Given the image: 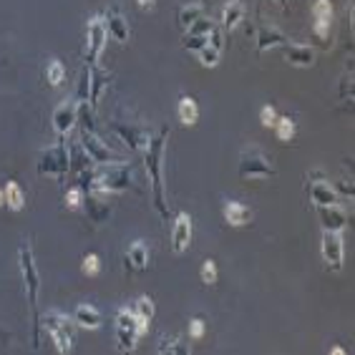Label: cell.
<instances>
[{
    "mask_svg": "<svg viewBox=\"0 0 355 355\" xmlns=\"http://www.w3.org/2000/svg\"><path fill=\"white\" fill-rule=\"evenodd\" d=\"M169 139V129H162V131L151 136L147 151H144V164H147V174L149 182H151V197H154V207L159 212V217L166 219L169 215V207H166V200H164V179H162V162H164V144Z\"/></svg>",
    "mask_w": 355,
    "mask_h": 355,
    "instance_id": "obj_1",
    "label": "cell"
},
{
    "mask_svg": "<svg viewBox=\"0 0 355 355\" xmlns=\"http://www.w3.org/2000/svg\"><path fill=\"white\" fill-rule=\"evenodd\" d=\"M18 262H21L23 285H25V295H28V308H30V315H33V345L38 348V343H41V315H38L41 272H38L36 257H33V250H30L28 242L21 244V250H18Z\"/></svg>",
    "mask_w": 355,
    "mask_h": 355,
    "instance_id": "obj_2",
    "label": "cell"
},
{
    "mask_svg": "<svg viewBox=\"0 0 355 355\" xmlns=\"http://www.w3.org/2000/svg\"><path fill=\"white\" fill-rule=\"evenodd\" d=\"M131 164L116 162V164H96L94 184L91 192L98 194H118L131 186Z\"/></svg>",
    "mask_w": 355,
    "mask_h": 355,
    "instance_id": "obj_3",
    "label": "cell"
},
{
    "mask_svg": "<svg viewBox=\"0 0 355 355\" xmlns=\"http://www.w3.org/2000/svg\"><path fill=\"white\" fill-rule=\"evenodd\" d=\"M68 171H71V156H68V147L63 141H58V144H53V147L41 151V159H38V174L63 179Z\"/></svg>",
    "mask_w": 355,
    "mask_h": 355,
    "instance_id": "obj_4",
    "label": "cell"
},
{
    "mask_svg": "<svg viewBox=\"0 0 355 355\" xmlns=\"http://www.w3.org/2000/svg\"><path fill=\"white\" fill-rule=\"evenodd\" d=\"M237 171H239V177L242 179H267V177H275V164L267 159L259 149L255 147H247L242 151V156H239V166H237Z\"/></svg>",
    "mask_w": 355,
    "mask_h": 355,
    "instance_id": "obj_5",
    "label": "cell"
},
{
    "mask_svg": "<svg viewBox=\"0 0 355 355\" xmlns=\"http://www.w3.org/2000/svg\"><path fill=\"white\" fill-rule=\"evenodd\" d=\"M45 325V333L51 335L53 343H56V348H58V353H71V348H74V341H71V318L68 315H63V312H45L43 318H41V327Z\"/></svg>",
    "mask_w": 355,
    "mask_h": 355,
    "instance_id": "obj_6",
    "label": "cell"
},
{
    "mask_svg": "<svg viewBox=\"0 0 355 355\" xmlns=\"http://www.w3.org/2000/svg\"><path fill=\"white\" fill-rule=\"evenodd\" d=\"M106 38H109V30H106V21L101 15H94L89 23H86V63L89 66H96L101 53L106 48Z\"/></svg>",
    "mask_w": 355,
    "mask_h": 355,
    "instance_id": "obj_7",
    "label": "cell"
},
{
    "mask_svg": "<svg viewBox=\"0 0 355 355\" xmlns=\"http://www.w3.org/2000/svg\"><path fill=\"white\" fill-rule=\"evenodd\" d=\"M136 341H139V323L133 318L131 310H121L116 312V343H118V350H129L131 353L136 348Z\"/></svg>",
    "mask_w": 355,
    "mask_h": 355,
    "instance_id": "obj_8",
    "label": "cell"
},
{
    "mask_svg": "<svg viewBox=\"0 0 355 355\" xmlns=\"http://www.w3.org/2000/svg\"><path fill=\"white\" fill-rule=\"evenodd\" d=\"M320 255L325 267H330L333 272L343 270V232L323 230V239H320Z\"/></svg>",
    "mask_w": 355,
    "mask_h": 355,
    "instance_id": "obj_9",
    "label": "cell"
},
{
    "mask_svg": "<svg viewBox=\"0 0 355 355\" xmlns=\"http://www.w3.org/2000/svg\"><path fill=\"white\" fill-rule=\"evenodd\" d=\"M111 129L131 151H147L149 141H151L149 129H144V126H133V124H118V121H114Z\"/></svg>",
    "mask_w": 355,
    "mask_h": 355,
    "instance_id": "obj_10",
    "label": "cell"
},
{
    "mask_svg": "<svg viewBox=\"0 0 355 355\" xmlns=\"http://www.w3.org/2000/svg\"><path fill=\"white\" fill-rule=\"evenodd\" d=\"M81 147L83 151L89 154V159L94 164H116V162H124V159H118L116 154H114L111 149L106 147L104 141L98 139L94 131H83L81 133Z\"/></svg>",
    "mask_w": 355,
    "mask_h": 355,
    "instance_id": "obj_11",
    "label": "cell"
},
{
    "mask_svg": "<svg viewBox=\"0 0 355 355\" xmlns=\"http://www.w3.org/2000/svg\"><path fill=\"white\" fill-rule=\"evenodd\" d=\"M76 118H78V101H76V98H68V101H63V104L53 111L51 121H53L56 133H58V136H66L76 126Z\"/></svg>",
    "mask_w": 355,
    "mask_h": 355,
    "instance_id": "obj_12",
    "label": "cell"
},
{
    "mask_svg": "<svg viewBox=\"0 0 355 355\" xmlns=\"http://www.w3.org/2000/svg\"><path fill=\"white\" fill-rule=\"evenodd\" d=\"M104 197H106V194L83 192V204H81V207H86V215H89V219L94 224H101V222H106V219L111 217V207L106 204Z\"/></svg>",
    "mask_w": 355,
    "mask_h": 355,
    "instance_id": "obj_13",
    "label": "cell"
},
{
    "mask_svg": "<svg viewBox=\"0 0 355 355\" xmlns=\"http://www.w3.org/2000/svg\"><path fill=\"white\" fill-rule=\"evenodd\" d=\"M192 242V217L186 212H179L177 222H174V230H171V250L182 255V252L189 247Z\"/></svg>",
    "mask_w": 355,
    "mask_h": 355,
    "instance_id": "obj_14",
    "label": "cell"
},
{
    "mask_svg": "<svg viewBox=\"0 0 355 355\" xmlns=\"http://www.w3.org/2000/svg\"><path fill=\"white\" fill-rule=\"evenodd\" d=\"M290 38L282 33L280 28H275L270 23H262L257 28V53H265V51H272L277 45H288Z\"/></svg>",
    "mask_w": 355,
    "mask_h": 355,
    "instance_id": "obj_15",
    "label": "cell"
},
{
    "mask_svg": "<svg viewBox=\"0 0 355 355\" xmlns=\"http://www.w3.org/2000/svg\"><path fill=\"white\" fill-rule=\"evenodd\" d=\"M312 182L310 184V200L315 207H327V204H338V192H335L333 184H327L325 179H320V174L315 171L312 174Z\"/></svg>",
    "mask_w": 355,
    "mask_h": 355,
    "instance_id": "obj_16",
    "label": "cell"
},
{
    "mask_svg": "<svg viewBox=\"0 0 355 355\" xmlns=\"http://www.w3.org/2000/svg\"><path fill=\"white\" fill-rule=\"evenodd\" d=\"M318 217L323 222V230L343 232L348 227V215L343 212L338 204H327V207H318Z\"/></svg>",
    "mask_w": 355,
    "mask_h": 355,
    "instance_id": "obj_17",
    "label": "cell"
},
{
    "mask_svg": "<svg viewBox=\"0 0 355 355\" xmlns=\"http://www.w3.org/2000/svg\"><path fill=\"white\" fill-rule=\"evenodd\" d=\"M109 81H111V76L106 74V71H101V68H96V66H89V106L91 109H96L98 106L101 94L106 91Z\"/></svg>",
    "mask_w": 355,
    "mask_h": 355,
    "instance_id": "obj_18",
    "label": "cell"
},
{
    "mask_svg": "<svg viewBox=\"0 0 355 355\" xmlns=\"http://www.w3.org/2000/svg\"><path fill=\"white\" fill-rule=\"evenodd\" d=\"M285 61L295 68H310L315 63V51H312L310 45L288 43L285 45Z\"/></svg>",
    "mask_w": 355,
    "mask_h": 355,
    "instance_id": "obj_19",
    "label": "cell"
},
{
    "mask_svg": "<svg viewBox=\"0 0 355 355\" xmlns=\"http://www.w3.org/2000/svg\"><path fill=\"white\" fill-rule=\"evenodd\" d=\"M242 21H244V3L242 0H227V6L222 8V30L230 36Z\"/></svg>",
    "mask_w": 355,
    "mask_h": 355,
    "instance_id": "obj_20",
    "label": "cell"
},
{
    "mask_svg": "<svg viewBox=\"0 0 355 355\" xmlns=\"http://www.w3.org/2000/svg\"><path fill=\"white\" fill-rule=\"evenodd\" d=\"M129 310L133 312V318L139 323V335H144L149 330L151 318H154V303H151V297H139V300H133Z\"/></svg>",
    "mask_w": 355,
    "mask_h": 355,
    "instance_id": "obj_21",
    "label": "cell"
},
{
    "mask_svg": "<svg viewBox=\"0 0 355 355\" xmlns=\"http://www.w3.org/2000/svg\"><path fill=\"white\" fill-rule=\"evenodd\" d=\"M74 323L86 327V330H98L101 323H104V315H101L94 305H78L74 310Z\"/></svg>",
    "mask_w": 355,
    "mask_h": 355,
    "instance_id": "obj_22",
    "label": "cell"
},
{
    "mask_svg": "<svg viewBox=\"0 0 355 355\" xmlns=\"http://www.w3.org/2000/svg\"><path fill=\"white\" fill-rule=\"evenodd\" d=\"M104 21H106V30H109V33L116 38L118 43H126V41H129L131 30H129V23H126V18L118 13V10H109Z\"/></svg>",
    "mask_w": 355,
    "mask_h": 355,
    "instance_id": "obj_23",
    "label": "cell"
},
{
    "mask_svg": "<svg viewBox=\"0 0 355 355\" xmlns=\"http://www.w3.org/2000/svg\"><path fill=\"white\" fill-rule=\"evenodd\" d=\"M224 219H227V224H232V227H244V224L252 219V212L250 207H244L242 202H227L224 204Z\"/></svg>",
    "mask_w": 355,
    "mask_h": 355,
    "instance_id": "obj_24",
    "label": "cell"
},
{
    "mask_svg": "<svg viewBox=\"0 0 355 355\" xmlns=\"http://www.w3.org/2000/svg\"><path fill=\"white\" fill-rule=\"evenodd\" d=\"M126 259H129L131 270H147V265H149V244L141 242V239H136V242L129 247V252H126Z\"/></svg>",
    "mask_w": 355,
    "mask_h": 355,
    "instance_id": "obj_25",
    "label": "cell"
},
{
    "mask_svg": "<svg viewBox=\"0 0 355 355\" xmlns=\"http://www.w3.org/2000/svg\"><path fill=\"white\" fill-rule=\"evenodd\" d=\"M177 114H179V121L184 126H194L197 124V118H200V109H197V101L189 96L179 98V106H177Z\"/></svg>",
    "mask_w": 355,
    "mask_h": 355,
    "instance_id": "obj_26",
    "label": "cell"
},
{
    "mask_svg": "<svg viewBox=\"0 0 355 355\" xmlns=\"http://www.w3.org/2000/svg\"><path fill=\"white\" fill-rule=\"evenodd\" d=\"M156 353H171V355H189V345H184L182 338H159V345H156Z\"/></svg>",
    "mask_w": 355,
    "mask_h": 355,
    "instance_id": "obj_27",
    "label": "cell"
},
{
    "mask_svg": "<svg viewBox=\"0 0 355 355\" xmlns=\"http://www.w3.org/2000/svg\"><path fill=\"white\" fill-rule=\"evenodd\" d=\"M3 192H6V204L13 209V212H21V209L25 207V194H23V189L15 184V182H8Z\"/></svg>",
    "mask_w": 355,
    "mask_h": 355,
    "instance_id": "obj_28",
    "label": "cell"
},
{
    "mask_svg": "<svg viewBox=\"0 0 355 355\" xmlns=\"http://www.w3.org/2000/svg\"><path fill=\"white\" fill-rule=\"evenodd\" d=\"M68 156H71V169H74L76 174H78V171H83V169H89V166H94V162H91L89 154L83 151L81 144H76V147L68 149Z\"/></svg>",
    "mask_w": 355,
    "mask_h": 355,
    "instance_id": "obj_29",
    "label": "cell"
},
{
    "mask_svg": "<svg viewBox=\"0 0 355 355\" xmlns=\"http://www.w3.org/2000/svg\"><path fill=\"white\" fill-rule=\"evenodd\" d=\"M63 78H66V68H63V63H61L58 58L48 61V66H45V81L51 83V86H61Z\"/></svg>",
    "mask_w": 355,
    "mask_h": 355,
    "instance_id": "obj_30",
    "label": "cell"
},
{
    "mask_svg": "<svg viewBox=\"0 0 355 355\" xmlns=\"http://www.w3.org/2000/svg\"><path fill=\"white\" fill-rule=\"evenodd\" d=\"M204 15V6H182L179 8V23H182V28H189L197 18Z\"/></svg>",
    "mask_w": 355,
    "mask_h": 355,
    "instance_id": "obj_31",
    "label": "cell"
},
{
    "mask_svg": "<svg viewBox=\"0 0 355 355\" xmlns=\"http://www.w3.org/2000/svg\"><path fill=\"white\" fill-rule=\"evenodd\" d=\"M215 28H217L215 23L209 21V18H204V15H202V18H197V21H194L192 25H189V28H184V30H186L184 36H202V38H209V33H212Z\"/></svg>",
    "mask_w": 355,
    "mask_h": 355,
    "instance_id": "obj_32",
    "label": "cell"
},
{
    "mask_svg": "<svg viewBox=\"0 0 355 355\" xmlns=\"http://www.w3.org/2000/svg\"><path fill=\"white\" fill-rule=\"evenodd\" d=\"M219 56H222V51L219 48H215L212 43H207L204 48H200L197 51V58H200L202 66H207V68H215L217 63H219Z\"/></svg>",
    "mask_w": 355,
    "mask_h": 355,
    "instance_id": "obj_33",
    "label": "cell"
},
{
    "mask_svg": "<svg viewBox=\"0 0 355 355\" xmlns=\"http://www.w3.org/2000/svg\"><path fill=\"white\" fill-rule=\"evenodd\" d=\"M275 131H277V139L280 141H290L295 136V121L290 116H277V121H275Z\"/></svg>",
    "mask_w": 355,
    "mask_h": 355,
    "instance_id": "obj_34",
    "label": "cell"
},
{
    "mask_svg": "<svg viewBox=\"0 0 355 355\" xmlns=\"http://www.w3.org/2000/svg\"><path fill=\"white\" fill-rule=\"evenodd\" d=\"M312 18L315 21H333V6H330V0H315L312 3Z\"/></svg>",
    "mask_w": 355,
    "mask_h": 355,
    "instance_id": "obj_35",
    "label": "cell"
},
{
    "mask_svg": "<svg viewBox=\"0 0 355 355\" xmlns=\"http://www.w3.org/2000/svg\"><path fill=\"white\" fill-rule=\"evenodd\" d=\"M63 202H66L68 209H78L83 204V189L81 186H71L66 192V197H63Z\"/></svg>",
    "mask_w": 355,
    "mask_h": 355,
    "instance_id": "obj_36",
    "label": "cell"
},
{
    "mask_svg": "<svg viewBox=\"0 0 355 355\" xmlns=\"http://www.w3.org/2000/svg\"><path fill=\"white\" fill-rule=\"evenodd\" d=\"M217 277H219V272H217V265L212 262V259H207V262L202 265V280H204V285H215Z\"/></svg>",
    "mask_w": 355,
    "mask_h": 355,
    "instance_id": "obj_37",
    "label": "cell"
},
{
    "mask_svg": "<svg viewBox=\"0 0 355 355\" xmlns=\"http://www.w3.org/2000/svg\"><path fill=\"white\" fill-rule=\"evenodd\" d=\"M98 270H101V259H98V255H86V257H83V272L98 275Z\"/></svg>",
    "mask_w": 355,
    "mask_h": 355,
    "instance_id": "obj_38",
    "label": "cell"
},
{
    "mask_svg": "<svg viewBox=\"0 0 355 355\" xmlns=\"http://www.w3.org/2000/svg\"><path fill=\"white\" fill-rule=\"evenodd\" d=\"M207 43H209V38H202V36H184L186 51H192V53H197L200 48H204Z\"/></svg>",
    "mask_w": 355,
    "mask_h": 355,
    "instance_id": "obj_39",
    "label": "cell"
},
{
    "mask_svg": "<svg viewBox=\"0 0 355 355\" xmlns=\"http://www.w3.org/2000/svg\"><path fill=\"white\" fill-rule=\"evenodd\" d=\"M204 330H207V325H204L202 318H194L192 323H189V335H192L194 341H200L202 335H204Z\"/></svg>",
    "mask_w": 355,
    "mask_h": 355,
    "instance_id": "obj_40",
    "label": "cell"
},
{
    "mask_svg": "<svg viewBox=\"0 0 355 355\" xmlns=\"http://www.w3.org/2000/svg\"><path fill=\"white\" fill-rule=\"evenodd\" d=\"M259 121H262V126H275V121H277V111H275L272 106H265V109L259 111Z\"/></svg>",
    "mask_w": 355,
    "mask_h": 355,
    "instance_id": "obj_41",
    "label": "cell"
},
{
    "mask_svg": "<svg viewBox=\"0 0 355 355\" xmlns=\"http://www.w3.org/2000/svg\"><path fill=\"white\" fill-rule=\"evenodd\" d=\"M312 30H315V36L318 38H327V33H330V21H315Z\"/></svg>",
    "mask_w": 355,
    "mask_h": 355,
    "instance_id": "obj_42",
    "label": "cell"
},
{
    "mask_svg": "<svg viewBox=\"0 0 355 355\" xmlns=\"http://www.w3.org/2000/svg\"><path fill=\"white\" fill-rule=\"evenodd\" d=\"M338 189H341L343 194H348V197H353V184H350V182H341V184H338Z\"/></svg>",
    "mask_w": 355,
    "mask_h": 355,
    "instance_id": "obj_43",
    "label": "cell"
},
{
    "mask_svg": "<svg viewBox=\"0 0 355 355\" xmlns=\"http://www.w3.org/2000/svg\"><path fill=\"white\" fill-rule=\"evenodd\" d=\"M136 3H139L141 8H147V10H151V8H154V0H136Z\"/></svg>",
    "mask_w": 355,
    "mask_h": 355,
    "instance_id": "obj_44",
    "label": "cell"
},
{
    "mask_svg": "<svg viewBox=\"0 0 355 355\" xmlns=\"http://www.w3.org/2000/svg\"><path fill=\"white\" fill-rule=\"evenodd\" d=\"M3 204H6V192L0 189V207H3Z\"/></svg>",
    "mask_w": 355,
    "mask_h": 355,
    "instance_id": "obj_45",
    "label": "cell"
},
{
    "mask_svg": "<svg viewBox=\"0 0 355 355\" xmlns=\"http://www.w3.org/2000/svg\"><path fill=\"white\" fill-rule=\"evenodd\" d=\"M277 3H280L282 8H288V0H277Z\"/></svg>",
    "mask_w": 355,
    "mask_h": 355,
    "instance_id": "obj_46",
    "label": "cell"
},
{
    "mask_svg": "<svg viewBox=\"0 0 355 355\" xmlns=\"http://www.w3.org/2000/svg\"><path fill=\"white\" fill-rule=\"evenodd\" d=\"M209 3H212V0H202V6H209Z\"/></svg>",
    "mask_w": 355,
    "mask_h": 355,
    "instance_id": "obj_47",
    "label": "cell"
}]
</instances>
